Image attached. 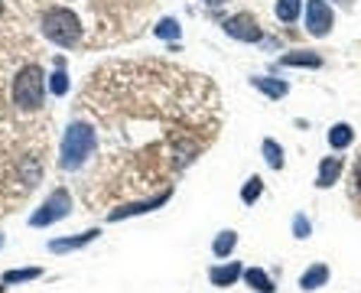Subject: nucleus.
<instances>
[{
    "label": "nucleus",
    "instance_id": "obj_1",
    "mask_svg": "<svg viewBox=\"0 0 361 293\" xmlns=\"http://www.w3.org/2000/svg\"><path fill=\"white\" fill-rule=\"evenodd\" d=\"M94 147H98V134H94V127L82 124V121H75V124H68L66 137H62V169H78L85 163V160L94 153Z\"/></svg>",
    "mask_w": 361,
    "mask_h": 293
},
{
    "label": "nucleus",
    "instance_id": "obj_2",
    "mask_svg": "<svg viewBox=\"0 0 361 293\" xmlns=\"http://www.w3.org/2000/svg\"><path fill=\"white\" fill-rule=\"evenodd\" d=\"M42 33H46V40L56 42V46H75L82 40V23H78V17L72 10L56 7L42 17Z\"/></svg>",
    "mask_w": 361,
    "mask_h": 293
},
{
    "label": "nucleus",
    "instance_id": "obj_3",
    "mask_svg": "<svg viewBox=\"0 0 361 293\" xmlns=\"http://www.w3.org/2000/svg\"><path fill=\"white\" fill-rule=\"evenodd\" d=\"M42 92H46V82H42V68L39 66H26L20 68L17 82H13V101H17L23 111H36L42 104Z\"/></svg>",
    "mask_w": 361,
    "mask_h": 293
},
{
    "label": "nucleus",
    "instance_id": "obj_4",
    "mask_svg": "<svg viewBox=\"0 0 361 293\" xmlns=\"http://www.w3.org/2000/svg\"><path fill=\"white\" fill-rule=\"evenodd\" d=\"M68 212H72V196H68L66 189H56V193H52L49 199L42 202V209H36V212H33V218H30V225H33V228L52 225V222H59V218H66Z\"/></svg>",
    "mask_w": 361,
    "mask_h": 293
},
{
    "label": "nucleus",
    "instance_id": "obj_5",
    "mask_svg": "<svg viewBox=\"0 0 361 293\" xmlns=\"http://www.w3.org/2000/svg\"><path fill=\"white\" fill-rule=\"evenodd\" d=\"M221 26H225L228 36H235V40H241V42H257V40H261V26H257V20H254L251 13L228 17Z\"/></svg>",
    "mask_w": 361,
    "mask_h": 293
},
{
    "label": "nucleus",
    "instance_id": "obj_6",
    "mask_svg": "<svg viewBox=\"0 0 361 293\" xmlns=\"http://www.w3.org/2000/svg\"><path fill=\"white\" fill-rule=\"evenodd\" d=\"M306 30L312 36H326L332 30V10L326 0H310L306 4Z\"/></svg>",
    "mask_w": 361,
    "mask_h": 293
},
{
    "label": "nucleus",
    "instance_id": "obj_7",
    "mask_svg": "<svg viewBox=\"0 0 361 293\" xmlns=\"http://www.w3.org/2000/svg\"><path fill=\"white\" fill-rule=\"evenodd\" d=\"M169 199V193H160V196H153V199L147 202H134V205H121V209L111 212V222H121V218H130V215H143V212H153L157 205H163V202Z\"/></svg>",
    "mask_w": 361,
    "mask_h": 293
},
{
    "label": "nucleus",
    "instance_id": "obj_8",
    "mask_svg": "<svg viewBox=\"0 0 361 293\" xmlns=\"http://www.w3.org/2000/svg\"><path fill=\"white\" fill-rule=\"evenodd\" d=\"M98 234H101L98 228H92V232H82V234H75V238H56V241H49V251H52V254L75 251V248H85V244H92Z\"/></svg>",
    "mask_w": 361,
    "mask_h": 293
},
{
    "label": "nucleus",
    "instance_id": "obj_9",
    "mask_svg": "<svg viewBox=\"0 0 361 293\" xmlns=\"http://www.w3.org/2000/svg\"><path fill=\"white\" fill-rule=\"evenodd\" d=\"M338 173H342V160L326 157L322 160V167H319V179H316V186H319V189H329V186L338 179Z\"/></svg>",
    "mask_w": 361,
    "mask_h": 293
},
{
    "label": "nucleus",
    "instance_id": "obj_10",
    "mask_svg": "<svg viewBox=\"0 0 361 293\" xmlns=\"http://www.w3.org/2000/svg\"><path fill=\"white\" fill-rule=\"evenodd\" d=\"M326 280H329V268L326 264H316V268H310L300 277V287L302 290H316V287H322Z\"/></svg>",
    "mask_w": 361,
    "mask_h": 293
},
{
    "label": "nucleus",
    "instance_id": "obj_11",
    "mask_svg": "<svg viewBox=\"0 0 361 293\" xmlns=\"http://www.w3.org/2000/svg\"><path fill=\"white\" fill-rule=\"evenodd\" d=\"M212 284L215 287H231L238 280V277H241V268H238V264H228V268H212Z\"/></svg>",
    "mask_w": 361,
    "mask_h": 293
},
{
    "label": "nucleus",
    "instance_id": "obj_12",
    "mask_svg": "<svg viewBox=\"0 0 361 293\" xmlns=\"http://www.w3.org/2000/svg\"><path fill=\"white\" fill-rule=\"evenodd\" d=\"M251 85H254V88H261L264 95H270V98H283V95H286V82H277V78L257 76V78H251Z\"/></svg>",
    "mask_w": 361,
    "mask_h": 293
},
{
    "label": "nucleus",
    "instance_id": "obj_13",
    "mask_svg": "<svg viewBox=\"0 0 361 293\" xmlns=\"http://www.w3.org/2000/svg\"><path fill=\"white\" fill-rule=\"evenodd\" d=\"M244 280H247L257 293H274V284H270V277L264 274L261 268H247L244 270Z\"/></svg>",
    "mask_w": 361,
    "mask_h": 293
},
{
    "label": "nucleus",
    "instance_id": "obj_14",
    "mask_svg": "<svg viewBox=\"0 0 361 293\" xmlns=\"http://www.w3.org/2000/svg\"><path fill=\"white\" fill-rule=\"evenodd\" d=\"M280 62H283V66H310V68L322 66V59L316 56V52H286Z\"/></svg>",
    "mask_w": 361,
    "mask_h": 293
},
{
    "label": "nucleus",
    "instance_id": "obj_15",
    "mask_svg": "<svg viewBox=\"0 0 361 293\" xmlns=\"http://www.w3.org/2000/svg\"><path fill=\"white\" fill-rule=\"evenodd\" d=\"M235 244H238L235 232H221L219 238H215V244H212V251H215V258H228V254L235 251Z\"/></svg>",
    "mask_w": 361,
    "mask_h": 293
},
{
    "label": "nucleus",
    "instance_id": "obj_16",
    "mask_svg": "<svg viewBox=\"0 0 361 293\" xmlns=\"http://www.w3.org/2000/svg\"><path fill=\"white\" fill-rule=\"evenodd\" d=\"M352 127L348 124H336L332 127V131H329V143H332V147H336V150H345V147H348V143H352Z\"/></svg>",
    "mask_w": 361,
    "mask_h": 293
},
{
    "label": "nucleus",
    "instance_id": "obj_17",
    "mask_svg": "<svg viewBox=\"0 0 361 293\" xmlns=\"http://www.w3.org/2000/svg\"><path fill=\"white\" fill-rule=\"evenodd\" d=\"M300 7H302V0H277V17L283 23H293L300 17Z\"/></svg>",
    "mask_w": 361,
    "mask_h": 293
},
{
    "label": "nucleus",
    "instance_id": "obj_18",
    "mask_svg": "<svg viewBox=\"0 0 361 293\" xmlns=\"http://www.w3.org/2000/svg\"><path fill=\"white\" fill-rule=\"evenodd\" d=\"M42 270L39 268H26V270H7L4 274V284H26V280H36Z\"/></svg>",
    "mask_w": 361,
    "mask_h": 293
},
{
    "label": "nucleus",
    "instance_id": "obj_19",
    "mask_svg": "<svg viewBox=\"0 0 361 293\" xmlns=\"http://www.w3.org/2000/svg\"><path fill=\"white\" fill-rule=\"evenodd\" d=\"M264 160H267V167H274V169L283 167V150L277 147V140H264Z\"/></svg>",
    "mask_w": 361,
    "mask_h": 293
},
{
    "label": "nucleus",
    "instance_id": "obj_20",
    "mask_svg": "<svg viewBox=\"0 0 361 293\" xmlns=\"http://www.w3.org/2000/svg\"><path fill=\"white\" fill-rule=\"evenodd\" d=\"M261 193H264V183H261V179H257V176H251V179L244 183V189H241V199L247 202V205H251V202H257V199H261Z\"/></svg>",
    "mask_w": 361,
    "mask_h": 293
},
{
    "label": "nucleus",
    "instance_id": "obj_21",
    "mask_svg": "<svg viewBox=\"0 0 361 293\" xmlns=\"http://www.w3.org/2000/svg\"><path fill=\"white\" fill-rule=\"evenodd\" d=\"M49 88H52V95H66L68 92V76L62 72V68H56L49 76Z\"/></svg>",
    "mask_w": 361,
    "mask_h": 293
},
{
    "label": "nucleus",
    "instance_id": "obj_22",
    "mask_svg": "<svg viewBox=\"0 0 361 293\" xmlns=\"http://www.w3.org/2000/svg\"><path fill=\"white\" fill-rule=\"evenodd\" d=\"M157 36H163V40H176V36H179V23H176V20H160V23H157Z\"/></svg>",
    "mask_w": 361,
    "mask_h": 293
},
{
    "label": "nucleus",
    "instance_id": "obj_23",
    "mask_svg": "<svg viewBox=\"0 0 361 293\" xmlns=\"http://www.w3.org/2000/svg\"><path fill=\"white\" fill-rule=\"evenodd\" d=\"M293 234H296V238H310V222H306V215H296L293 218Z\"/></svg>",
    "mask_w": 361,
    "mask_h": 293
},
{
    "label": "nucleus",
    "instance_id": "obj_24",
    "mask_svg": "<svg viewBox=\"0 0 361 293\" xmlns=\"http://www.w3.org/2000/svg\"><path fill=\"white\" fill-rule=\"evenodd\" d=\"M355 183H358V189H361V160H358V167H355Z\"/></svg>",
    "mask_w": 361,
    "mask_h": 293
},
{
    "label": "nucleus",
    "instance_id": "obj_25",
    "mask_svg": "<svg viewBox=\"0 0 361 293\" xmlns=\"http://www.w3.org/2000/svg\"><path fill=\"white\" fill-rule=\"evenodd\" d=\"M209 4H212V7H219V4H225V0H209Z\"/></svg>",
    "mask_w": 361,
    "mask_h": 293
},
{
    "label": "nucleus",
    "instance_id": "obj_26",
    "mask_svg": "<svg viewBox=\"0 0 361 293\" xmlns=\"http://www.w3.org/2000/svg\"><path fill=\"white\" fill-rule=\"evenodd\" d=\"M338 4H345V7H348V4H352V0H338Z\"/></svg>",
    "mask_w": 361,
    "mask_h": 293
},
{
    "label": "nucleus",
    "instance_id": "obj_27",
    "mask_svg": "<svg viewBox=\"0 0 361 293\" xmlns=\"http://www.w3.org/2000/svg\"><path fill=\"white\" fill-rule=\"evenodd\" d=\"M0 248H4V234H0Z\"/></svg>",
    "mask_w": 361,
    "mask_h": 293
}]
</instances>
